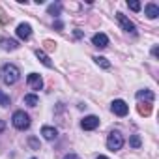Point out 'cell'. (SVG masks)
<instances>
[{
    "instance_id": "6da1fadb",
    "label": "cell",
    "mask_w": 159,
    "mask_h": 159,
    "mask_svg": "<svg viewBox=\"0 0 159 159\" xmlns=\"http://www.w3.org/2000/svg\"><path fill=\"white\" fill-rule=\"evenodd\" d=\"M19 77H21V71L13 64H6V66H2V69H0V81L4 84H15L19 81Z\"/></svg>"
},
{
    "instance_id": "7a4b0ae2",
    "label": "cell",
    "mask_w": 159,
    "mask_h": 159,
    "mask_svg": "<svg viewBox=\"0 0 159 159\" xmlns=\"http://www.w3.org/2000/svg\"><path fill=\"white\" fill-rule=\"evenodd\" d=\"M11 122H13V125H15L19 131H25V129L30 127V116H28L25 111H15Z\"/></svg>"
},
{
    "instance_id": "3957f363",
    "label": "cell",
    "mask_w": 159,
    "mask_h": 159,
    "mask_svg": "<svg viewBox=\"0 0 159 159\" xmlns=\"http://www.w3.org/2000/svg\"><path fill=\"white\" fill-rule=\"evenodd\" d=\"M122 146H124V137H122V133H120V131H112V133L109 135V139H107V148H109L111 152H118V150H122Z\"/></svg>"
},
{
    "instance_id": "277c9868",
    "label": "cell",
    "mask_w": 159,
    "mask_h": 159,
    "mask_svg": "<svg viewBox=\"0 0 159 159\" xmlns=\"http://www.w3.org/2000/svg\"><path fill=\"white\" fill-rule=\"evenodd\" d=\"M111 111H112L116 116H125V114L129 112V107H127L125 101H122V99H114L112 105H111Z\"/></svg>"
},
{
    "instance_id": "5b68a950",
    "label": "cell",
    "mask_w": 159,
    "mask_h": 159,
    "mask_svg": "<svg viewBox=\"0 0 159 159\" xmlns=\"http://www.w3.org/2000/svg\"><path fill=\"white\" fill-rule=\"evenodd\" d=\"M116 21L120 23L122 30H125V32H131V34H135V32H137L135 25H133V23H131V21H129V19H127L124 13H120V11H118V13H116Z\"/></svg>"
},
{
    "instance_id": "8992f818",
    "label": "cell",
    "mask_w": 159,
    "mask_h": 159,
    "mask_svg": "<svg viewBox=\"0 0 159 159\" xmlns=\"http://www.w3.org/2000/svg\"><path fill=\"white\" fill-rule=\"evenodd\" d=\"M98 125H99V118H98V116H94V114L86 116V118L81 122V127H83L84 131H94Z\"/></svg>"
},
{
    "instance_id": "52a82bcc",
    "label": "cell",
    "mask_w": 159,
    "mask_h": 159,
    "mask_svg": "<svg viewBox=\"0 0 159 159\" xmlns=\"http://www.w3.org/2000/svg\"><path fill=\"white\" fill-rule=\"evenodd\" d=\"M26 83H28V86H30L32 90H41V88H43V79H41L38 73H30L28 79H26Z\"/></svg>"
},
{
    "instance_id": "ba28073f",
    "label": "cell",
    "mask_w": 159,
    "mask_h": 159,
    "mask_svg": "<svg viewBox=\"0 0 159 159\" xmlns=\"http://www.w3.org/2000/svg\"><path fill=\"white\" fill-rule=\"evenodd\" d=\"M17 36L21 38V39H30L32 38V26L30 25H26V23H21L19 26H17Z\"/></svg>"
},
{
    "instance_id": "9c48e42d",
    "label": "cell",
    "mask_w": 159,
    "mask_h": 159,
    "mask_svg": "<svg viewBox=\"0 0 159 159\" xmlns=\"http://www.w3.org/2000/svg\"><path fill=\"white\" fill-rule=\"evenodd\" d=\"M92 43H94L98 49H105V47L109 45V38H107L103 32H99V34H94V38H92Z\"/></svg>"
},
{
    "instance_id": "30bf717a",
    "label": "cell",
    "mask_w": 159,
    "mask_h": 159,
    "mask_svg": "<svg viewBox=\"0 0 159 159\" xmlns=\"http://www.w3.org/2000/svg\"><path fill=\"white\" fill-rule=\"evenodd\" d=\"M41 135L45 140H54L58 137V129L56 127H51V125H43L41 127Z\"/></svg>"
},
{
    "instance_id": "8fae6325",
    "label": "cell",
    "mask_w": 159,
    "mask_h": 159,
    "mask_svg": "<svg viewBox=\"0 0 159 159\" xmlns=\"http://www.w3.org/2000/svg\"><path fill=\"white\" fill-rule=\"evenodd\" d=\"M0 47H2L4 51H15V49H19V43H17L15 39L2 38V39H0Z\"/></svg>"
},
{
    "instance_id": "7c38bea8",
    "label": "cell",
    "mask_w": 159,
    "mask_h": 159,
    "mask_svg": "<svg viewBox=\"0 0 159 159\" xmlns=\"http://www.w3.org/2000/svg\"><path fill=\"white\" fill-rule=\"evenodd\" d=\"M144 15L148 17V19H157V15H159V8L155 6V4H146V8H144Z\"/></svg>"
},
{
    "instance_id": "4fadbf2b",
    "label": "cell",
    "mask_w": 159,
    "mask_h": 159,
    "mask_svg": "<svg viewBox=\"0 0 159 159\" xmlns=\"http://www.w3.org/2000/svg\"><path fill=\"white\" fill-rule=\"evenodd\" d=\"M153 98H155V96H153V92H152V90H139V92H137V99H139V101H142V99H144L146 103H152V101H153Z\"/></svg>"
},
{
    "instance_id": "5bb4252c",
    "label": "cell",
    "mask_w": 159,
    "mask_h": 159,
    "mask_svg": "<svg viewBox=\"0 0 159 159\" xmlns=\"http://www.w3.org/2000/svg\"><path fill=\"white\" fill-rule=\"evenodd\" d=\"M36 56L39 58V62H41V64H43L45 67H52V62L49 60V56H47V54H45V52H43L41 49H38V51H36Z\"/></svg>"
},
{
    "instance_id": "9a60e30c",
    "label": "cell",
    "mask_w": 159,
    "mask_h": 159,
    "mask_svg": "<svg viewBox=\"0 0 159 159\" xmlns=\"http://www.w3.org/2000/svg\"><path fill=\"white\" fill-rule=\"evenodd\" d=\"M137 111H139V114H142V116H150V114H152V105H150V103H140V105L137 107Z\"/></svg>"
},
{
    "instance_id": "2e32d148",
    "label": "cell",
    "mask_w": 159,
    "mask_h": 159,
    "mask_svg": "<svg viewBox=\"0 0 159 159\" xmlns=\"http://www.w3.org/2000/svg\"><path fill=\"white\" fill-rule=\"evenodd\" d=\"M38 103H39V99H38L36 94H28V96H25V105H28V107H36Z\"/></svg>"
},
{
    "instance_id": "e0dca14e",
    "label": "cell",
    "mask_w": 159,
    "mask_h": 159,
    "mask_svg": "<svg viewBox=\"0 0 159 159\" xmlns=\"http://www.w3.org/2000/svg\"><path fill=\"white\" fill-rule=\"evenodd\" d=\"M94 60H96V64L101 66L103 69H109V67H111V62H109L105 56H94Z\"/></svg>"
},
{
    "instance_id": "ac0fdd59",
    "label": "cell",
    "mask_w": 159,
    "mask_h": 159,
    "mask_svg": "<svg viewBox=\"0 0 159 159\" xmlns=\"http://www.w3.org/2000/svg\"><path fill=\"white\" fill-rule=\"evenodd\" d=\"M47 11H49L51 15H54V17H56V15H60V11H62V6H60L58 2H56V4H51V6L47 8Z\"/></svg>"
},
{
    "instance_id": "d6986e66",
    "label": "cell",
    "mask_w": 159,
    "mask_h": 159,
    "mask_svg": "<svg viewBox=\"0 0 159 159\" xmlns=\"http://www.w3.org/2000/svg\"><path fill=\"white\" fill-rule=\"evenodd\" d=\"M11 103V99H10V96L8 94H4L2 90H0V105H2V107H8Z\"/></svg>"
},
{
    "instance_id": "ffe728a7",
    "label": "cell",
    "mask_w": 159,
    "mask_h": 159,
    "mask_svg": "<svg viewBox=\"0 0 159 159\" xmlns=\"http://www.w3.org/2000/svg\"><path fill=\"white\" fill-rule=\"evenodd\" d=\"M129 142H131V146H133V148H140V144H142V140H140V137H139V135H133Z\"/></svg>"
},
{
    "instance_id": "44dd1931",
    "label": "cell",
    "mask_w": 159,
    "mask_h": 159,
    "mask_svg": "<svg viewBox=\"0 0 159 159\" xmlns=\"http://www.w3.org/2000/svg\"><path fill=\"white\" fill-rule=\"evenodd\" d=\"M127 6H129L133 11H139V10H140V2H127Z\"/></svg>"
},
{
    "instance_id": "7402d4cb",
    "label": "cell",
    "mask_w": 159,
    "mask_h": 159,
    "mask_svg": "<svg viewBox=\"0 0 159 159\" xmlns=\"http://www.w3.org/2000/svg\"><path fill=\"white\" fill-rule=\"evenodd\" d=\"M28 142H30V146H32V148H34V150H39V142H38V140H36V139H30V140H28Z\"/></svg>"
},
{
    "instance_id": "603a6c76",
    "label": "cell",
    "mask_w": 159,
    "mask_h": 159,
    "mask_svg": "<svg viewBox=\"0 0 159 159\" xmlns=\"http://www.w3.org/2000/svg\"><path fill=\"white\" fill-rule=\"evenodd\" d=\"M64 159H81L77 153H67V155H64Z\"/></svg>"
},
{
    "instance_id": "cb8c5ba5",
    "label": "cell",
    "mask_w": 159,
    "mask_h": 159,
    "mask_svg": "<svg viewBox=\"0 0 159 159\" xmlns=\"http://www.w3.org/2000/svg\"><path fill=\"white\" fill-rule=\"evenodd\" d=\"M4 129H6V122H4V120H0V133H2Z\"/></svg>"
},
{
    "instance_id": "d4e9b609",
    "label": "cell",
    "mask_w": 159,
    "mask_h": 159,
    "mask_svg": "<svg viewBox=\"0 0 159 159\" xmlns=\"http://www.w3.org/2000/svg\"><path fill=\"white\" fill-rule=\"evenodd\" d=\"M152 54L157 58V54H159V49H157V47H153V49H152Z\"/></svg>"
},
{
    "instance_id": "484cf974",
    "label": "cell",
    "mask_w": 159,
    "mask_h": 159,
    "mask_svg": "<svg viewBox=\"0 0 159 159\" xmlns=\"http://www.w3.org/2000/svg\"><path fill=\"white\" fill-rule=\"evenodd\" d=\"M54 28H58V30H60V28H62V23H60V21H56V23H54Z\"/></svg>"
},
{
    "instance_id": "4316f807",
    "label": "cell",
    "mask_w": 159,
    "mask_h": 159,
    "mask_svg": "<svg viewBox=\"0 0 159 159\" xmlns=\"http://www.w3.org/2000/svg\"><path fill=\"white\" fill-rule=\"evenodd\" d=\"M96 159H109V157H105V155H99V157H96Z\"/></svg>"
}]
</instances>
